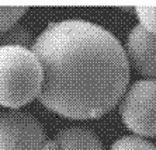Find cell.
<instances>
[{
	"instance_id": "8",
	"label": "cell",
	"mask_w": 156,
	"mask_h": 150,
	"mask_svg": "<svg viewBox=\"0 0 156 150\" xmlns=\"http://www.w3.org/2000/svg\"><path fill=\"white\" fill-rule=\"evenodd\" d=\"M108 150H156V146L144 138L131 135L117 139Z\"/></svg>"
},
{
	"instance_id": "7",
	"label": "cell",
	"mask_w": 156,
	"mask_h": 150,
	"mask_svg": "<svg viewBox=\"0 0 156 150\" xmlns=\"http://www.w3.org/2000/svg\"><path fill=\"white\" fill-rule=\"evenodd\" d=\"M33 42L30 29L18 22L0 35V46H21L31 49Z\"/></svg>"
},
{
	"instance_id": "1",
	"label": "cell",
	"mask_w": 156,
	"mask_h": 150,
	"mask_svg": "<svg viewBox=\"0 0 156 150\" xmlns=\"http://www.w3.org/2000/svg\"><path fill=\"white\" fill-rule=\"evenodd\" d=\"M42 67L38 101L69 119H97L118 105L131 67L118 38L82 19L54 21L33 42Z\"/></svg>"
},
{
	"instance_id": "2",
	"label": "cell",
	"mask_w": 156,
	"mask_h": 150,
	"mask_svg": "<svg viewBox=\"0 0 156 150\" xmlns=\"http://www.w3.org/2000/svg\"><path fill=\"white\" fill-rule=\"evenodd\" d=\"M42 67L31 49L0 46V107L18 110L38 98Z\"/></svg>"
},
{
	"instance_id": "5",
	"label": "cell",
	"mask_w": 156,
	"mask_h": 150,
	"mask_svg": "<svg viewBox=\"0 0 156 150\" xmlns=\"http://www.w3.org/2000/svg\"><path fill=\"white\" fill-rule=\"evenodd\" d=\"M128 65L146 80H156V35L144 27L135 26L125 44Z\"/></svg>"
},
{
	"instance_id": "4",
	"label": "cell",
	"mask_w": 156,
	"mask_h": 150,
	"mask_svg": "<svg viewBox=\"0 0 156 150\" xmlns=\"http://www.w3.org/2000/svg\"><path fill=\"white\" fill-rule=\"evenodd\" d=\"M48 138L34 115L11 110L0 112V150H47Z\"/></svg>"
},
{
	"instance_id": "3",
	"label": "cell",
	"mask_w": 156,
	"mask_h": 150,
	"mask_svg": "<svg viewBox=\"0 0 156 150\" xmlns=\"http://www.w3.org/2000/svg\"><path fill=\"white\" fill-rule=\"evenodd\" d=\"M122 124L135 136L156 138V80H136L118 103Z\"/></svg>"
},
{
	"instance_id": "6",
	"label": "cell",
	"mask_w": 156,
	"mask_h": 150,
	"mask_svg": "<svg viewBox=\"0 0 156 150\" xmlns=\"http://www.w3.org/2000/svg\"><path fill=\"white\" fill-rule=\"evenodd\" d=\"M47 150H103V143L91 129L68 126L48 139Z\"/></svg>"
},
{
	"instance_id": "10",
	"label": "cell",
	"mask_w": 156,
	"mask_h": 150,
	"mask_svg": "<svg viewBox=\"0 0 156 150\" xmlns=\"http://www.w3.org/2000/svg\"><path fill=\"white\" fill-rule=\"evenodd\" d=\"M135 14L139 20V26L156 35V6H136Z\"/></svg>"
},
{
	"instance_id": "9",
	"label": "cell",
	"mask_w": 156,
	"mask_h": 150,
	"mask_svg": "<svg viewBox=\"0 0 156 150\" xmlns=\"http://www.w3.org/2000/svg\"><path fill=\"white\" fill-rule=\"evenodd\" d=\"M26 13L27 7H0V35L17 24Z\"/></svg>"
}]
</instances>
